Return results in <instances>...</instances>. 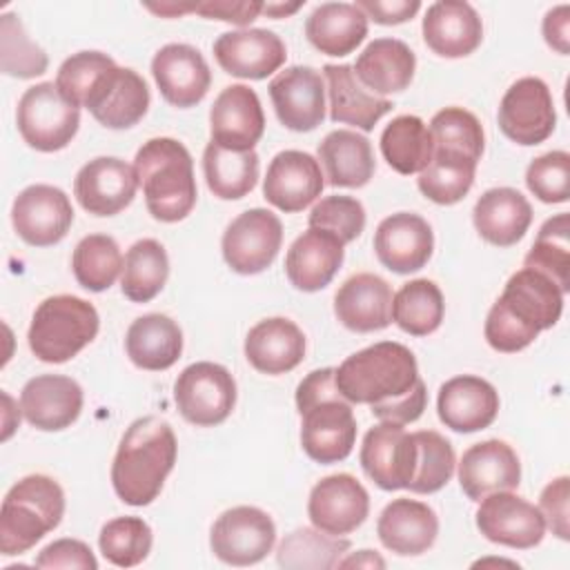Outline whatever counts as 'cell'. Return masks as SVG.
<instances>
[{
	"instance_id": "44dd1931",
	"label": "cell",
	"mask_w": 570,
	"mask_h": 570,
	"mask_svg": "<svg viewBox=\"0 0 570 570\" xmlns=\"http://www.w3.org/2000/svg\"><path fill=\"white\" fill-rule=\"evenodd\" d=\"M138 176L131 165L114 156H98L80 167L73 180V196L94 216H114L136 196Z\"/></svg>"
},
{
	"instance_id": "836d02e7",
	"label": "cell",
	"mask_w": 570,
	"mask_h": 570,
	"mask_svg": "<svg viewBox=\"0 0 570 570\" xmlns=\"http://www.w3.org/2000/svg\"><path fill=\"white\" fill-rule=\"evenodd\" d=\"M323 80L327 85L332 122L372 131L374 125L392 109L387 98L374 96L361 85L352 65H325Z\"/></svg>"
},
{
	"instance_id": "91938a15",
	"label": "cell",
	"mask_w": 570,
	"mask_h": 570,
	"mask_svg": "<svg viewBox=\"0 0 570 570\" xmlns=\"http://www.w3.org/2000/svg\"><path fill=\"white\" fill-rule=\"evenodd\" d=\"M543 38L561 56L570 51V7L568 4H559L546 13Z\"/></svg>"
},
{
	"instance_id": "603a6c76",
	"label": "cell",
	"mask_w": 570,
	"mask_h": 570,
	"mask_svg": "<svg viewBox=\"0 0 570 570\" xmlns=\"http://www.w3.org/2000/svg\"><path fill=\"white\" fill-rule=\"evenodd\" d=\"M374 252L379 263L394 274L419 272L434 252L432 227L419 214H392L383 218L374 232Z\"/></svg>"
},
{
	"instance_id": "60d3db41",
	"label": "cell",
	"mask_w": 570,
	"mask_h": 570,
	"mask_svg": "<svg viewBox=\"0 0 570 570\" xmlns=\"http://www.w3.org/2000/svg\"><path fill=\"white\" fill-rule=\"evenodd\" d=\"M167 276L169 258L165 247L154 238H142L125 254L120 289L131 303H149L163 292Z\"/></svg>"
},
{
	"instance_id": "30bf717a",
	"label": "cell",
	"mask_w": 570,
	"mask_h": 570,
	"mask_svg": "<svg viewBox=\"0 0 570 570\" xmlns=\"http://www.w3.org/2000/svg\"><path fill=\"white\" fill-rule=\"evenodd\" d=\"M283 243L281 218L263 207L238 214L223 232L220 249L225 263L243 276L265 272L278 256Z\"/></svg>"
},
{
	"instance_id": "52a82bcc",
	"label": "cell",
	"mask_w": 570,
	"mask_h": 570,
	"mask_svg": "<svg viewBox=\"0 0 570 570\" xmlns=\"http://www.w3.org/2000/svg\"><path fill=\"white\" fill-rule=\"evenodd\" d=\"M98 330L100 316L89 301L58 294L36 307L27 341L42 363H67L96 338Z\"/></svg>"
},
{
	"instance_id": "d4e9b609",
	"label": "cell",
	"mask_w": 570,
	"mask_h": 570,
	"mask_svg": "<svg viewBox=\"0 0 570 570\" xmlns=\"http://www.w3.org/2000/svg\"><path fill=\"white\" fill-rule=\"evenodd\" d=\"M82 387L62 374H40L24 383L20 410L29 425L42 432L69 428L82 412Z\"/></svg>"
},
{
	"instance_id": "ac0fdd59",
	"label": "cell",
	"mask_w": 570,
	"mask_h": 570,
	"mask_svg": "<svg viewBox=\"0 0 570 570\" xmlns=\"http://www.w3.org/2000/svg\"><path fill=\"white\" fill-rule=\"evenodd\" d=\"M149 100V87L140 73L111 65L94 85L85 107L102 127L129 129L142 120Z\"/></svg>"
},
{
	"instance_id": "7a4b0ae2",
	"label": "cell",
	"mask_w": 570,
	"mask_h": 570,
	"mask_svg": "<svg viewBox=\"0 0 570 570\" xmlns=\"http://www.w3.org/2000/svg\"><path fill=\"white\" fill-rule=\"evenodd\" d=\"M563 312V292L541 272H514L488 312L485 341L492 350L512 354L525 350Z\"/></svg>"
},
{
	"instance_id": "f907efd6",
	"label": "cell",
	"mask_w": 570,
	"mask_h": 570,
	"mask_svg": "<svg viewBox=\"0 0 570 570\" xmlns=\"http://www.w3.org/2000/svg\"><path fill=\"white\" fill-rule=\"evenodd\" d=\"M0 65L7 76L36 78L49 67V58L24 31L16 13H2L0 20Z\"/></svg>"
},
{
	"instance_id": "db71d44e",
	"label": "cell",
	"mask_w": 570,
	"mask_h": 570,
	"mask_svg": "<svg viewBox=\"0 0 570 570\" xmlns=\"http://www.w3.org/2000/svg\"><path fill=\"white\" fill-rule=\"evenodd\" d=\"M525 185L541 203H566L570 198V154L554 149L534 158L525 169Z\"/></svg>"
},
{
	"instance_id": "8992f818",
	"label": "cell",
	"mask_w": 570,
	"mask_h": 570,
	"mask_svg": "<svg viewBox=\"0 0 570 570\" xmlns=\"http://www.w3.org/2000/svg\"><path fill=\"white\" fill-rule=\"evenodd\" d=\"M65 492L47 474H29L13 483L0 508V552L24 554L47 532L60 525Z\"/></svg>"
},
{
	"instance_id": "4fadbf2b",
	"label": "cell",
	"mask_w": 570,
	"mask_h": 570,
	"mask_svg": "<svg viewBox=\"0 0 570 570\" xmlns=\"http://www.w3.org/2000/svg\"><path fill=\"white\" fill-rule=\"evenodd\" d=\"M476 528L488 541L517 550L539 546L546 534L541 510L512 490L492 492L479 501Z\"/></svg>"
},
{
	"instance_id": "d590c367",
	"label": "cell",
	"mask_w": 570,
	"mask_h": 570,
	"mask_svg": "<svg viewBox=\"0 0 570 570\" xmlns=\"http://www.w3.org/2000/svg\"><path fill=\"white\" fill-rule=\"evenodd\" d=\"M129 361L149 372L169 370L183 354V332L167 314L138 316L125 336Z\"/></svg>"
},
{
	"instance_id": "d6986e66",
	"label": "cell",
	"mask_w": 570,
	"mask_h": 570,
	"mask_svg": "<svg viewBox=\"0 0 570 570\" xmlns=\"http://www.w3.org/2000/svg\"><path fill=\"white\" fill-rule=\"evenodd\" d=\"M151 76L160 96L178 109L198 105L212 85L207 60L196 47L185 42L160 47L151 60Z\"/></svg>"
},
{
	"instance_id": "f6af8a7d",
	"label": "cell",
	"mask_w": 570,
	"mask_h": 570,
	"mask_svg": "<svg viewBox=\"0 0 570 570\" xmlns=\"http://www.w3.org/2000/svg\"><path fill=\"white\" fill-rule=\"evenodd\" d=\"M523 267L546 274L563 294L570 289V216L566 212L541 225Z\"/></svg>"
},
{
	"instance_id": "8fae6325",
	"label": "cell",
	"mask_w": 570,
	"mask_h": 570,
	"mask_svg": "<svg viewBox=\"0 0 570 570\" xmlns=\"http://www.w3.org/2000/svg\"><path fill=\"white\" fill-rule=\"evenodd\" d=\"M276 543L272 517L254 505L225 510L212 525L209 548L229 566H254L263 561Z\"/></svg>"
},
{
	"instance_id": "6125c7cd",
	"label": "cell",
	"mask_w": 570,
	"mask_h": 570,
	"mask_svg": "<svg viewBox=\"0 0 570 570\" xmlns=\"http://www.w3.org/2000/svg\"><path fill=\"white\" fill-rule=\"evenodd\" d=\"M303 7V2H292V4H283V2H267L263 4V13H267L269 18H285L296 13Z\"/></svg>"
},
{
	"instance_id": "680465c9",
	"label": "cell",
	"mask_w": 570,
	"mask_h": 570,
	"mask_svg": "<svg viewBox=\"0 0 570 570\" xmlns=\"http://www.w3.org/2000/svg\"><path fill=\"white\" fill-rule=\"evenodd\" d=\"M354 4L367 18H372L379 24H401V22H407L421 9L419 0H358Z\"/></svg>"
},
{
	"instance_id": "c3c4849f",
	"label": "cell",
	"mask_w": 570,
	"mask_h": 570,
	"mask_svg": "<svg viewBox=\"0 0 570 570\" xmlns=\"http://www.w3.org/2000/svg\"><path fill=\"white\" fill-rule=\"evenodd\" d=\"M412 436L416 441V470L407 490L414 494L439 492L454 474V448L434 430H419Z\"/></svg>"
},
{
	"instance_id": "7dc6e473",
	"label": "cell",
	"mask_w": 570,
	"mask_h": 570,
	"mask_svg": "<svg viewBox=\"0 0 570 570\" xmlns=\"http://www.w3.org/2000/svg\"><path fill=\"white\" fill-rule=\"evenodd\" d=\"M151 528L140 517H116L100 528L98 548L118 568H134L151 552Z\"/></svg>"
},
{
	"instance_id": "e0dca14e",
	"label": "cell",
	"mask_w": 570,
	"mask_h": 570,
	"mask_svg": "<svg viewBox=\"0 0 570 570\" xmlns=\"http://www.w3.org/2000/svg\"><path fill=\"white\" fill-rule=\"evenodd\" d=\"M370 514V494L347 472L321 479L307 499V517L314 528L343 537L354 532Z\"/></svg>"
},
{
	"instance_id": "94428289",
	"label": "cell",
	"mask_w": 570,
	"mask_h": 570,
	"mask_svg": "<svg viewBox=\"0 0 570 570\" xmlns=\"http://www.w3.org/2000/svg\"><path fill=\"white\" fill-rule=\"evenodd\" d=\"M385 568V561L374 552V550H358L356 554H350L345 559H341L338 568Z\"/></svg>"
},
{
	"instance_id": "f35d334b",
	"label": "cell",
	"mask_w": 570,
	"mask_h": 570,
	"mask_svg": "<svg viewBox=\"0 0 570 570\" xmlns=\"http://www.w3.org/2000/svg\"><path fill=\"white\" fill-rule=\"evenodd\" d=\"M203 174L214 196L238 200L247 196L258 180V154L234 151L218 142H207L203 151Z\"/></svg>"
},
{
	"instance_id": "4316f807",
	"label": "cell",
	"mask_w": 570,
	"mask_h": 570,
	"mask_svg": "<svg viewBox=\"0 0 570 570\" xmlns=\"http://www.w3.org/2000/svg\"><path fill=\"white\" fill-rule=\"evenodd\" d=\"M459 483L470 501L501 490H514L521 483V463L512 445L488 439L470 445L459 461Z\"/></svg>"
},
{
	"instance_id": "9f6ffc18",
	"label": "cell",
	"mask_w": 570,
	"mask_h": 570,
	"mask_svg": "<svg viewBox=\"0 0 570 570\" xmlns=\"http://www.w3.org/2000/svg\"><path fill=\"white\" fill-rule=\"evenodd\" d=\"M568 503H570V479L568 476H559L541 490L539 510L543 514L546 528H550L552 534H557L561 541L570 539Z\"/></svg>"
},
{
	"instance_id": "ab89813d",
	"label": "cell",
	"mask_w": 570,
	"mask_h": 570,
	"mask_svg": "<svg viewBox=\"0 0 570 570\" xmlns=\"http://www.w3.org/2000/svg\"><path fill=\"white\" fill-rule=\"evenodd\" d=\"M381 154L394 171L403 176L421 174L432 160L428 125L412 114L396 116L381 134Z\"/></svg>"
},
{
	"instance_id": "4dcf8cb0",
	"label": "cell",
	"mask_w": 570,
	"mask_h": 570,
	"mask_svg": "<svg viewBox=\"0 0 570 570\" xmlns=\"http://www.w3.org/2000/svg\"><path fill=\"white\" fill-rule=\"evenodd\" d=\"M345 245L330 232L307 227L287 249L285 274L301 292H318L330 285L345 258Z\"/></svg>"
},
{
	"instance_id": "ee69618b",
	"label": "cell",
	"mask_w": 570,
	"mask_h": 570,
	"mask_svg": "<svg viewBox=\"0 0 570 570\" xmlns=\"http://www.w3.org/2000/svg\"><path fill=\"white\" fill-rule=\"evenodd\" d=\"M432 154L456 156L479 165L483 156L485 134L479 118L463 107H445L430 120Z\"/></svg>"
},
{
	"instance_id": "d6a6232c",
	"label": "cell",
	"mask_w": 570,
	"mask_h": 570,
	"mask_svg": "<svg viewBox=\"0 0 570 570\" xmlns=\"http://www.w3.org/2000/svg\"><path fill=\"white\" fill-rule=\"evenodd\" d=\"M472 220L483 240L510 247L525 236L532 223V207L519 189L492 187L474 203Z\"/></svg>"
},
{
	"instance_id": "7c38bea8",
	"label": "cell",
	"mask_w": 570,
	"mask_h": 570,
	"mask_svg": "<svg viewBox=\"0 0 570 570\" xmlns=\"http://www.w3.org/2000/svg\"><path fill=\"white\" fill-rule=\"evenodd\" d=\"M499 129L517 145H539L548 140L557 125L554 100L548 85L537 76L519 78L503 94L499 105Z\"/></svg>"
},
{
	"instance_id": "6f0895ef",
	"label": "cell",
	"mask_w": 570,
	"mask_h": 570,
	"mask_svg": "<svg viewBox=\"0 0 570 570\" xmlns=\"http://www.w3.org/2000/svg\"><path fill=\"white\" fill-rule=\"evenodd\" d=\"M38 568H76V570H96L98 561L91 548L78 539H58L45 546L36 557Z\"/></svg>"
},
{
	"instance_id": "f1b7e54d",
	"label": "cell",
	"mask_w": 570,
	"mask_h": 570,
	"mask_svg": "<svg viewBox=\"0 0 570 570\" xmlns=\"http://www.w3.org/2000/svg\"><path fill=\"white\" fill-rule=\"evenodd\" d=\"M392 287L376 274L350 276L334 294V314L352 332H379L392 323Z\"/></svg>"
},
{
	"instance_id": "11a10c76",
	"label": "cell",
	"mask_w": 570,
	"mask_h": 570,
	"mask_svg": "<svg viewBox=\"0 0 570 570\" xmlns=\"http://www.w3.org/2000/svg\"><path fill=\"white\" fill-rule=\"evenodd\" d=\"M145 7L167 18H176L183 13H200L205 18L232 22L238 27H247L263 13V2H232V0H212V2H196V4L163 2V4H145Z\"/></svg>"
},
{
	"instance_id": "bcb514c9",
	"label": "cell",
	"mask_w": 570,
	"mask_h": 570,
	"mask_svg": "<svg viewBox=\"0 0 570 570\" xmlns=\"http://www.w3.org/2000/svg\"><path fill=\"white\" fill-rule=\"evenodd\" d=\"M122 254L118 243L107 234L85 236L71 256V269L80 287L89 292L109 289L122 272Z\"/></svg>"
},
{
	"instance_id": "b9f144b4",
	"label": "cell",
	"mask_w": 570,
	"mask_h": 570,
	"mask_svg": "<svg viewBox=\"0 0 570 570\" xmlns=\"http://www.w3.org/2000/svg\"><path fill=\"white\" fill-rule=\"evenodd\" d=\"M443 314V294L430 278H414L405 283L392 298V321L412 336H428L436 332Z\"/></svg>"
},
{
	"instance_id": "83f0119b",
	"label": "cell",
	"mask_w": 570,
	"mask_h": 570,
	"mask_svg": "<svg viewBox=\"0 0 570 570\" xmlns=\"http://www.w3.org/2000/svg\"><path fill=\"white\" fill-rule=\"evenodd\" d=\"M423 40L441 58H465L483 40V22L470 2L441 0L423 16Z\"/></svg>"
},
{
	"instance_id": "681fc988",
	"label": "cell",
	"mask_w": 570,
	"mask_h": 570,
	"mask_svg": "<svg viewBox=\"0 0 570 570\" xmlns=\"http://www.w3.org/2000/svg\"><path fill=\"white\" fill-rule=\"evenodd\" d=\"M474 174H476V163L472 160L432 154V160L419 174L416 185L421 194L432 203L454 205L470 191L474 183Z\"/></svg>"
},
{
	"instance_id": "277c9868",
	"label": "cell",
	"mask_w": 570,
	"mask_h": 570,
	"mask_svg": "<svg viewBox=\"0 0 570 570\" xmlns=\"http://www.w3.org/2000/svg\"><path fill=\"white\" fill-rule=\"evenodd\" d=\"M334 372V367L314 370L296 387L301 445L312 461L323 465L345 461L356 443V419L336 387Z\"/></svg>"
},
{
	"instance_id": "e575fe53",
	"label": "cell",
	"mask_w": 570,
	"mask_h": 570,
	"mask_svg": "<svg viewBox=\"0 0 570 570\" xmlns=\"http://www.w3.org/2000/svg\"><path fill=\"white\" fill-rule=\"evenodd\" d=\"M352 69L365 89L383 98L410 87L416 56L399 38H376L358 53Z\"/></svg>"
},
{
	"instance_id": "cb8c5ba5",
	"label": "cell",
	"mask_w": 570,
	"mask_h": 570,
	"mask_svg": "<svg viewBox=\"0 0 570 570\" xmlns=\"http://www.w3.org/2000/svg\"><path fill=\"white\" fill-rule=\"evenodd\" d=\"M265 114L256 91L247 85L225 87L209 109L212 142L234 151H249L263 138Z\"/></svg>"
},
{
	"instance_id": "5b68a950",
	"label": "cell",
	"mask_w": 570,
	"mask_h": 570,
	"mask_svg": "<svg viewBox=\"0 0 570 570\" xmlns=\"http://www.w3.org/2000/svg\"><path fill=\"white\" fill-rule=\"evenodd\" d=\"M134 171L147 212L160 223H178L187 218L196 205L198 189L194 178V160L189 149L176 138H151L134 158Z\"/></svg>"
},
{
	"instance_id": "2e32d148",
	"label": "cell",
	"mask_w": 570,
	"mask_h": 570,
	"mask_svg": "<svg viewBox=\"0 0 570 570\" xmlns=\"http://www.w3.org/2000/svg\"><path fill=\"white\" fill-rule=\"evenodd\" d=\"M267 89L283 127L312 131L325 120V80L314 67H287L272 78Z\"/></svg>"
},
{
	"instance_id": "6da1fadb",
	"label": "cell",
	"mask_w": 570,
	"mask_h": 570,
	"mask_svg": "<svg viewBox=\"0 0 570 570\" xmlns=\"http://www.w3.org/2000/svg\"><path fill=\"white\" fill-rule=\"evenodd\" d=\"M343 399L370 405L379 421L414 423L425 405L428 390L410 347L381 341L347 356L334 372Z\"/></svg>"
},
{
	"instance_id": "816d5d0a",
	"label": "cell",
	"mask_w": 570,
	"mask_h": 570,
	"mask_svg": "<svg viewBox=\"0 0 570 570\" xmlns=\"http://www.w3.org/2000/svg\"><path fill=\"white\" fill-rule=\"evenodd\" d=\"M111 65H116L114 58H109L102 51H78L60 65L58 76H56V87L67 102H71L73 107L80 109V107H85L98 78Z\"/></svg>"
},
{
	"instance_id": "ba28073f",
	"label": "cell",
	"mask_w": 570,
	"mask_h": 570,
	"mask_svg": "<svg viewBox=\"0 0 570 570\" xmlns=\"http://www.w3.org/2000/svg\"><path fill=\"white\" fill-rule=\"evenodd\" d=\"M16 125L31 149L51 154L73 140L80 127V109L62 98L56 82H38L20 96Z\"/></svg>"
},
{
	"instance_id": "484cf974",
	"label": "cell",
	"mask_w": 570,
	"mask_h": 570,
	"mask_svg": "<svg viewBox=\"0 0 570 570\" xmlns=\"http://www.w3.org/2000/svg\"><path fill=\"white\" fill-rule=\"evenodd\" d=\"M436 412L445 428L454 432H479L494 423L499 414V392L474 374H461L439 387Z\"/></svg>"
},
{
	"instance_id": "f546056e",
	"label": "cell",
	"mask_w": 570,
	"mask_h": 570,
	"mask_svg": "<svg viewBox=\"0 0 570 570\" xmlns=\"http://www.w3.org/2000/svg\"><path fill=\"white\" fill-rule=\"evenodd\" d=\"M376 534L390 552L416 557L434 546L439 534V517L423 501L394 499L379 514Z\"/></svg>"
},
{
	"instance_id": "74e56055",
	"label": "cell",
	"mask_w": 570,
	"mask_h": 570,
	"mask_svg": "<svg viewBox=\"0 0 570 570\" xmlns=\"http://www.w3.org/2000/svg\"><path fill=\"white\" fill-rule=\"evenodd\" d=\"M318 160L332 187H363L376 169L372 145L352 129H334L318 142Z\"/></svg>"
},
{
	"instance_id": "5bb4252c",
	"label": "cell",
	"mask_w": 570,
	"mask_h": 570,
	"mask_svg": "<svg viewBox=\"0 0 570 570\" xmlns=\"http://www.w3.org/2000/svg\"><path fill=\"white\" fill-rule=\"evenodd\" d=\"M11 223L27 245L49 247L67 236L73 223V207L69 196L58 187L29 185L11 205Z\"/></svg>"
},
{
	"instance_id": "3957f363",
	"label": "cell",
	"mask_w": 570,
	"mask_h": 570,
	"mask_svg": "<svg viewBox=\"0 0 570 570\" xmlns=\"http://www.w3.org/2000/svg\"><path fill=\"white\" fill-rule=\"evenodd\" d=\"M176 454V434L165 419H136L125 430L111 463V485L118 499L134 508L149 505L174 470Z\"/></svg>"
},
{
	"instance_id": "8d00e7d4",
	"label": "cell",
	"mask_w": 570,
	"mask_h": 570,
	"mask_svg": "<svg viewBox=\"0 0 570 570\" xmlns=\"http://www.w3.org/2000/svg\"><path fill=\"white\" fill-rule=\"evenodd\" d=\"M305 36L325 56H347L367 36V16L352 2H323L307 16Z\"/></svg>"
},
{
	"instance_id": "7402d4cb",
	"label": "cell",
	"mask_w": 570,
	"mask_h": 570,
	"mask_svg": "<svg viewBox=\"0 0 570 570\" xmlns=\"http://www.w3.org/2000/svg\"><path fill=\"white\" fill-rule=\"evenodd\" d=\"M323 171L314 156L298 149L278 151L265 174L263 196L269 205L285 214H294L312 205L323 187Z\"/></svg>"
},
{
	"instance_id": "9a60e30c",
	"label": "cell",
	"mask_w": 570,
	"mask_h": 570,
	"mask_svg": "<svg viewBox=\"0 0 570 570\" xmlns=\"http://www.w3.org/2000/svg\"><path fill=\"white\" fill-rule=\"evenodd\" d=\"M358 461L381 490H403L416 470V441L403 425L381 421L365 432Z\"/></svg>"
},
{
	"instance_id": "1f68e13d",
	"label": "cell",
	"mask_w": 570,
	"mask_h": 570,
	"mask_svg": "<svg viewBox=\"0 0 570 570\" xmlns=\"http://www.w3.org/2000/svg\"><path fill=\"white\" fill-rule=\"evenodd\" d=\"M245 358L261 374H285L305 358V334L283 316L258 321L245 336Z\"/></svg>"
},
{
	"instance_id": "f5cc1de1",
	"label": "cell",
	"mask_w": 570,
	"mask_h": 570,
	"mask_svg": "<svg viewBox=\"0 0 570 570\" xmlns=\"http://www.w3.org/2000/svg\"><path fill=\"white\" fill-rule=\"evenodd\" d=\"M307 225L325 229L347 245L365 229V209L354 196H325L312 207Z\"/></svg>"
},
{
	"instance_id": "ffe728a7",
	"label": "cell",
	"mask_w": 570,
	"mask_h": 570,
	"mask_svg": "<svg viewBox=\"0 0 570 570\" xmlns=\"http://www.w3.org/2000/svg\"><path fill=\"white\" fill-rule=\"evenodd\" d=\"M214 58L229 76L263 80L281 69L287 49L281 36L269 29H238L216 38Z\"/></svg>"
},
{
	"instance_id": "7bdbcfd3",
	"label": "cell",
	"mask_w": 570,
	"mask_h": 570,
	"mask_svg": "<svg viewBox=\"0 0 570 570\" xmlns=\"http://www.w3.org/2000/svg\"><path fill=\"white\" fill-rule=\"evenodd\" d=\"M350 546L345 537H332L318 528H296L281 541L276 561L289 570H327L341 563Z\"/></svg>"
},
{
	"instance_id": "9c48e42d",
	"label": "cell",
	"mask_w": 570,
	"mask_h": 570,
	"mask_svg": "<svg viewBox=\"0 0 570 570\" xmlns=\"http://www.w3.org/2000/svg\"><path fill=\"white\" fill-rule=\"evenodd\" d=\"M174 399L185 421L198 428H212L232 414L236 405V381L227 367L198 361L178 374Z\"/></svg>"
}]
</instances>
